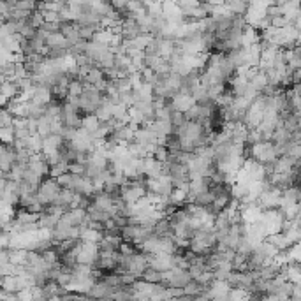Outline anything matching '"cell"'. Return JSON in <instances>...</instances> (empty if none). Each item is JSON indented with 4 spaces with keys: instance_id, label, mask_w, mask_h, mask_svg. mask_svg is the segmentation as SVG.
Masks as SVG:
<instances>
[{
    "instance_id": "6da1fadb",
    "label": "cell",
    "mask_w": 301,
    "mask_h": 301,
    "mask_svg": "<svg viewBox=\"0 0 301 301\" xmlns=\"http://www.w3.org/2000/svg\"><path fill=\"white\" fill-rule=\"evenodd\" d=\"M60 190L62 188L60 185H58V181L55 180V178H48V180H43L39 183V187H37L36 190V197L43 206H51L55 197L60 194Z\"/></svg>"
},
{
    "instance_id": "7a4b0ae2",
    "label": "cell",
    "mask_w": 301,
    "mask_h": 301,
    "mask_svg": "<svg viewBox=\"0 0 301 301\" xmlns=\"http://www.w3.org/2000/svg\"><path fill=\"white\" fill-rule=\"evenodd\" d=\"M15 141V131L13 127H0V143L4 146H11Z\"/></svg>"
}]
</instances>
